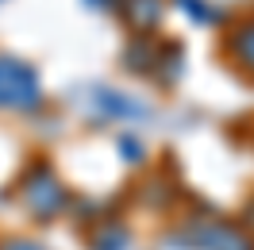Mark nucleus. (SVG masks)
<instances>
[{
    "label": "nucleus",
    "instance_id": "6e6552de",
    "mask_svg": "<svg viewBox=\"0 0 254 250\" xmlns=\"http://www.w3.org/2000/svg\"><path fill=\"white\" fill-rule=\"evenodd\" d=\"M154 58H158V39H154V35H131L127 47L120 50L124 69H127V73H139V77H150Z\"/></svg>",
    "mask_w": 254,
    "mask_h": 250
},
{
    "label": "nucleus",
    "instance_id": "2eb2a0df",
    "mask_svg": "<svg viewBox=\"0 0 254 250\" xmlns=\"http://www.w3.org/2000/svg\"><path fill=\"white\" fill-rule=\"evenodd\" d=\"M243 223H247V227L254 231V192L247 196V204H243Z\"/></svg>",
    "mask_w": 254,
    "mask_h": 250
},
{
    "label": "nucleus",
    "instance_id": "1a4fd4ad",
    "mask_svg": "<svg viewBox=\"0 0 254 250\" xmlns=\"http://www.w3.org/2000/svg\"><path fill=\"white\" fill-rule=\"evenodd\" d=\"M177 12L185 19H192L196 27H231V16H227V8L223 4H212V0H174Z\"/></svg>",
    "mask_w": 254,
    "mask_h": 250
},
{
    "label": "nucleus",
    "instance_id": "423d86ee",
    "mask_svg": "<svg viewBox=\"0 0 254 250\" xmlns=\"http://www.w3.org/2000/svg\"><path fill=\"white\" fill-rule=\"evenodd\" d=\"M116 12L131 35H154L166 19V0H116Z\"/></svg>",
    "mask_w": 254,
    "mask_h": 250
},
{
    "label": "nucleus",
    "instance_id": "0eeeda50",
    "mask_svg": "<svg viewBox=\"0 0 254 250\" xmlns=\"http://www.w3.org/2000/svg\"><path fill=\"white\" fill-rule=\"evenodd\" d=\"M93 108L96 116H104V120H143L146 116V104H139L135 96L120 93V89H108V85H96L93 89Z\"/></svg>",
    "mask_w": 254,
    "mask_h": 250
},
{
    "label": "nucleus",
    "instance_id": "f257e3e1",
    "mask_svg": "<svg viewBox=\"0 0 254 250\" xmlns=\"http://www.w3.org/2000/svg\"><path fill=\"white\" fill-rule=\"evenodd\" d=\"M16 192H19V200H23V208H27V216H31L35 223L62 219L65 212H69V204H73L69 185L58 177L54 162L43 158V154L31 158V162L23 166V173H19V181H16Z\"/></svg>",
    "mask_w": 254,
    "mask_h": 250
},
{
    "label": "nucleus",
    "instance_id": "20e7f679",
    "mask_svg": "<svg viewBox=\"0 0 254 250\" xmlns=\"http://www.w3.org/2000/svg\"><path fill=\"white\" fill-rule=\"evenodd\" d=\"M220 50H223V58L235 65L239 73H247V77L254 81V12L243 16V19H235V23L223 31Z\"/></svg>",
    "mask_w": 254,
    "mask_h": 250
},
{
    "label": "nucleus",
    "instance_id": "f8f14e48",
    "mask_svg": "<svg viewBox=\"0 0 254 250\" xmlns=\"http://www.w3.org/2000/svg\"><path fill=\"white\" fill-rule=\"evenodd\" d=\"M116 150H120V158L124 162H131V166H143L146 162V146L139 135H131V131H124L120 139H116Z\"/></svg>",
    "mask_w": 254,
    "mask_h": 250
},
{
    "label": "nucleus",
    "instance_id": "9d476101",
    "mask_svg": "<svg viewBox=\"0 0 254 250\" xmlns=\"http://www.w3.org/2000/svg\"><path fill=\"white\" fill-rule=\"evenodd\" d=\"M131 247V231L124 219H96V227L89 231V250H127Z\"/></svg>",
    "mask_w": 254,
    "mask_h": 250
},
{
    "label": "nucleus",
    "instance_id": "7ed1b4c3",
    "mask_svg": "<svg viewBox=\"0 0 254 250\" xmlns=\"http://www.w3.org/2000/svg\"><path fill=\"white\" fill-rule=\"evenodd\" d=\"M35 108H43L39 69L16 54H0V112H35Z\"/></svg>",
    "mask_w": 254,
    "mask_h": 250
},
{
    "label": "nucleus",
    "instance_id": "ddd939ff",
    "mask_svg": "<svg viewBox=\"0 0 254 250\" xmlns=\"http://www.w3.org/2000/svg\"><path fill=\"white\" fill-rule=\"evenodd\" d=\"M0 250H50V247L31 235H8V239H0Z\"/></svg>",
    "mask_w": 254,
    "mask_h": 250
},
{
    "label": "nucleus",
    "instance_id": "f03ea898",
    "mask_svg": "<svg viewBox=\"0 0 254 250\" xmlns=\"http://www.w3.org/2000/svg\"><path fill=\"white\" fill-rule=\"evenodd\" d=\"M170 247L185 250H254V231L243 219H223V216H192L177 231L166 235Z\"/></svg>",
    "mask_w": 254,
    "mask_h": 250
},
{
    "label": "nucleus",
    "instance_id": "4468645a",
    "mask_svg": "<svg viewBox=\"0 0 254 250\" xmlns=\"http://www.w3.org/2000/svg\"><path fill=\"white\" fill-rule=\"evenodd\" d=\"M85 8H93V12H116V0H85Z\"/></svg>",
    "mask_w": 254,
    "mask_h": 250
},
{
    "label": "nucleus",
    "instance_id": "39448f33",
    "mask_svg": "<svg viewBox=\"0 0 254 250\" xmlns=\"http://www.w3.org/2000/svg\"><path fill=\"white\" fill-rule=\"evenodd\" d=\"M189 69V54H185V43L181 39H158V58H154V69H150V81L158 89H177L181 77Z\"/></svg>",
    "mask_w": 254,
    "mask_h": 250
},
{
    "label": "nucleus",
    "instance_id": "9b49d317",
    "mask_svg": "<svg viewBox=\"0 0 254 250\" xmlns=\"http://www.w3.org/2000/svg\"><path fill=\"white\" fill-rule=\"evenodd\" d=\"M177 188L166 181V177H146L143 185H139V200L146 204V208H158V212H166L170 204H174Z\"/></svg>",
    "mask_w": 254,
    "mask_h": 250
}]
</instances>
